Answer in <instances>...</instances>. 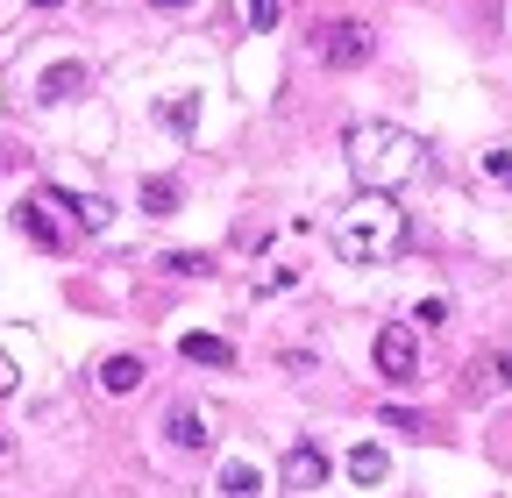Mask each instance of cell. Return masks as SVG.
<instances>
[{
  "label": "cell",
  "instance_id": "obj_1",
  "mask_svg": "<svg viewBox=\"0 0 512 498\" xmlns=\"http://www.w3.org/2000/svg\"><path fill=\"white\" fill-rule=\"evenodd\" d=\"M342 157H349L363 193H399L406 178L427 171V143L406 136V129H392V121H356V129L342 136Z\"/></svg>",
  "mask_w": 512,
  "mask_h": 498
},
{
  "label": "cell",
  "instance_id": "obj_2",
  "mask_svg": "<svg viewBox=\"0 0 512 498\" xmlns=\"http://www.w3.org/2000/svg\"><path fill=\"white\" fill-rule=\"evenodd\" d=\"M406 207H392V193H363L342 221H335V249L349 264H392L406 249Z\"/></svg>",
  "mask_w": 512,
  "mask_h": 498
},
{
  "label": "cell",
  "instance_id": "obj_3",
  "mask_svg": "<svg viewBox=\"0 0 512 498\" xmlns=\"http://www.w3.org/2000/svg\"><path fill=\"white\" fill-rule=\"evenodd\" d=\"M313 57L328 72H363L370 57H377V36L363 29V22H320L313 29Z\"/></svg>",
  "mask_w": 512,
  "mask_h": 498
},
{
  "label": "cell",
  "instance_id": "obj_4",
  "mask_svg": "<svg viewBox=\"0 0 512 498\" xmlns=\"http://www.w3.org/2000/svg\"><path fill=\"white\" fill-rule=\"evenodd\" d=\"M370 356H377V370H384L392 385H406L413 370H420V342H413V328H406V321H384V328H377V349H370Z\"/></svg>",
  "mask_w": 512,
  "mask_h": 498
},
{
  "label": "cell",
  "instance_id": "obj_5",
  "mask_svg": "<svg viewBox=\"0 0 512 498\" xmlns=\"http://www.w3.org/2000/svg\"><path fill=\"white\" fill-rule=\"evenodd\" d=\"M463 399H470V406H484V399H512V356H477Z\"/></svg>",
  "mask_w": 512,
  "mask_h": 498
},
{
  "label": "cell",
  "instance_id": "obj_6",
  "mask_svg": "<svg viewBox=\"0 0 512 498\" xmlns=\"http://www.w3.org/2000/svg\"><path fill=\"white\" fill-rule=\"evenodd\" d=\"M285 484H292V491H320V484H328V449L292 442V449H285Z\"/></svg>",
  "mask_w": 512,
  "mask_h": 498
},
{
  "label": "cell",
  "instance_id": "obj_7",
  "mask_svg": "<svg viewBox=\"0 0 512 498\" xmlns=\"http://www.w3.org/2000/svg\"><path fill=\"white\" fill-rule=\"evenodd\" d=\"M15 228H22L29 242H43V249H64V228L50 221V200H22V207H15Z\"/></svg>",
  "mask_w": 512,
  "mask_h": 498
},
{
  "label": "cell",
  "instance_id": "obj_8",
  "mask_svg": "<svg viewBox=\"0 0 512 498\" xmlns=\"http://www.w3.org/2000/svg\"><path fill=\"white\" fill-rule=\"evenodd\" d=\"M36 93H43V100H79V93H86V65H79V57H64V65H50V72L36 79Z\"/></svg>",
  "mask_w": 512,
  "mask_h": 498
},
{
  "label": "cell",
  "instance_id": "obj_9",
  "mask_svg": "<svg viewBox=\"0 0 512 498\" xmlns=\"http://www.w3.org/2000/svg\"><path fill=\"white\" fill-rule=\"evenodd\" d=\"M136 385H143V356H107V363H100V392L128 399Z\"/></svg>",
  "mask_w": 512,
  "mask_h": 498
},
{
  "label": "cell",
  "instance_id": "obj_10",
  "mask_svg": "<svg viewBox=\"0 0 512 498\" xmlns=\"http://www.w3.org/2000/svg\"><path fill=\"white\" fill-rule=\"evenodd\" d=\"M178 349H185V363H214V370H228V363H235V349H228L221 335H185Z\"/></svg>",
  "mask_w": 512,
  "mask_h": 498
},
{
  "label": "cell",
  "instance_id": "obj_11",
  "mask_svg": "<svg viewBox=\"0 0 512 498\" xmlns=\"http://www.w3.org/2000/svg\"><path fill=\"white\" fill-rule=\"evenodd\" d=\"M164 129H171V136H192V129H200V93H171V100H164Z\"/></svg>",
  "mask_w": 512,
  "mask_h": 498
},
{
  "label": "cell",
  "instance_id": "obj_12",
  "mask_svg": "<svg viewBox=\"0 0 512 498\" xmlns=\"http://www.w3.org/2000/svg\"><path fill=\"white\" fill-rule=\"evenodd\" d=\"M171 442H178V449H207V420L192 413V406H178V413H171Z\"/></svg>",
  "mask_w": 512,
  "mask_h": 498
},
{
  "label": "cell",
  "instance_id": "obj_13",
  "mask_svg": "<svg viewBox=\"0 0 512 498\" xmlns=\"http://www.w3.org/2000/svg\"><path fill=\"white\" fill-rule=\"evenodd\" d=\"M256 491H264L256 463H228V470H221V498H256Z\"/></svg>",
  "mask_w": 512,
  "mask_h": 498
},
{
  "label": "cell",
  "instance_id": "obj_14",
  "mask_svg": "<svg viewBox=\"0 0 512 498\" xmlns=\"http://www.w3.org/2000/svg\"><path fill=\"white\" fill-rule=\"evenodd\" d=\"M349 477H356V484H384V449H377V442L349 449Z\"/></svg>",
  "mask_w": 512,
  "mask_h": 498
},
{
  "label": "cell",
  "instance_id": "obj_15",
  "mask_svg": "<svg viewBox=\"0 0 512 498\" xmlns=\"http://www.w3.org/2000/svg\"><path fill=\"white\" fill-rule=\"evenodd\" d=\"M143 214H178V178H150L143 185Z\"/></svg>",
  "mask_w": 512,
  "mask_h": 498
},
{
  "label": "cell",
  "instance_id": "obj_16",
  "mask_svg": "<svg viewBox=\"0 0 512 498\" xmlns=\"http://www.w3.org/2000/svg\"><path fill=\"white\" fill-rule=\"evenodd\" d=\"M278 22H285V0H249V29L256 36H271Z\"/></svg>",
  "mask_w": 512,
  "mask_h": 498
},
{
  "label": "cell",
  "instance_id": "obj_17",
  "mask_svg": "<svg viewBox=\"0 0 512 498\" xmlns=\"http://www.w3.org/2000/svg\"><path fill=\"white\" fill-rule=\"evenodd\" d=\"M164 271H178V278H207L214 257H200V249H178V257H164Z\"/></svg>",
  "mask_w": 512,
  "mask_h": 498
},
{
  "label": "cell",
  "instance_id": "obj_18",
  "mask_svg": "<svg viewBox=\"0 0 512 498\" xmlns=\"http://www.w3.org/2000/svg\"><path fill=\"white\" fill-rule=\"evenodd\" d=\"M50 200H57V207H72L86 228H107V200H64V193H50Z\"/></svg>",
  "mask_w": 512,
  "mask_h": 498
},
{
  "label": "cell",
  "instance_id": "obj_19",
  "mask_svg": "<svg viewBox=\"0 0 512 498\" xmlns=\"http://www.w3.org/2000/svg\"><path fill=\"white\" fill-rule=\"evenodd\" d=\"M384 427H399V434H427V420H420V413H406V406H384Z\"/></svg>",
  "mask_w": 512,
  "mask_h": 498
},
{
  "label": "cell",
  "instance_id": "obj_20",
  "mask_svg": "<svg viewBox=\"0 0 512 498\" xmlns=\"http://www.w3.org/2000/svg\"><path fill=\"white\" fill-rule=\"evenodd\" d=\"M484 171H491V178H505V185H512V157H505V150H491V157H484Z\"/></svg>",
  "mask_w": 512,
  "mask_h": 498
},
{
  "label": "cell",
  "instance_id": "obj_21",
  "mask_svg": "<svg viewBox=\"0 0 512 498\" xmlns=\"http://www.w3.org/2000/svg\"><path fill=\"white\" fill-rule=\"evenodd\" d=\"M15 392V356H0V399Z\"/></svg>",
  "mask_w": 512,
  "mask_h": 498
},
{
  "label": "cell",
  "instance_id": "obj_22",
  "mask_svg": "<svg viewBox=\"0 0 512 498\" xmlns=\"http://www.w3.org/2000/svg\"><path fill=\"white\" fill-rule=\"evenodd\" d=\"M150 8H164V15H185V8H192V0H150Z\"/></svg>",
  "mask_w": 512,
  "mask_h": 498
},
{
  "label": "cell",
  "instance_id": "obj_23",
  "mask_svg": "<svg viewBox=\"0 0 512 498\" xmlns=\"http://www.w3.org/2000/svg\"><path fill=\"white\" fill-rule=\"evenodd\" d=\"M29 8H64V0H29Z\"/></svg>",
  "mask_w": 512,
  "mask_h": 498
},
{
  "label": "cell",
  "instance_id": "obj_24",
  "mask_svg": "<svg viewBox=\"0 0 512 498\" xmlns=\"http://www.w3.org/2000/svg\"><path fill=\"white\" fill-rule=\"evenodd\" d=\"M0 456H8V434H0Z\"/></svg>",
  "mask_w": 512,
  "mask_h": 498
}]
</instances>
